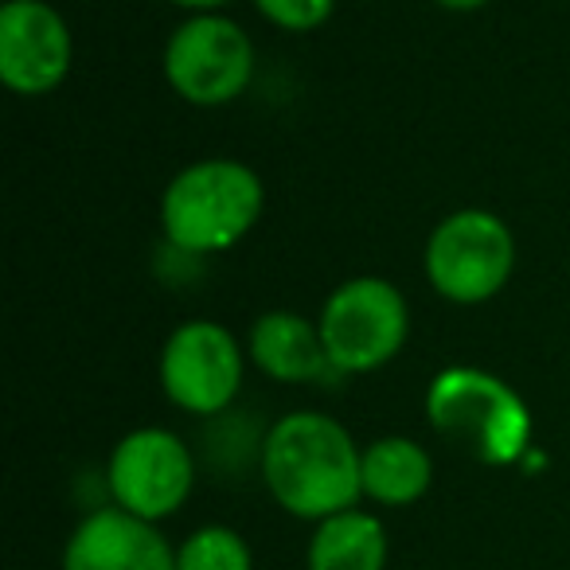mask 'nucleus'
<instances>
[{"label": "nucleus", "mask_w": 570, "mask_h": 570, "mask_svg": "<svg viewBox=\"0 0 570 570\" xmlns=\"http://www.w3.org/2000/svg\"><path fill=\"white\" fill-rule=\"evenodd\" d=\"M364 450L352 442L344 422L321 411H294L266 430L258 450L262 481L269 497L297 520H328L356 508Z\"/></svg>", "instance_id": "f257e3e1"}, {"label": "nucleus", "mask_w": 570, "mask_h": 570, "mask_svg": "<svg viewBox=\"0 0 570 570\" xmlns=\"http://www.w3.org/2000/svg\"><path fill=\"white\" fill-rule=\"evenodd\" d=\"M266 188L243 160L204 157L168 180L160 196L165 238L184 254H223L238 246L262 219Z\"/></svg>", "instance_id": "f03ea898"}, {"label": "nucleus", "mask_w": 570, "mask_h": 570, "mask_svg": "<svg viewBox=\"0 0 570 570\" xmlns=\"http://www.w3.org/2000/svg\"><path fill=\"white\" fill-rule=\"evenodd\" d=\"M426 419L481 465H515L531 445L528 403L484 367H445L426 391Z\"/></svg>", "instance_id": "7ed1b4c3"}, {"label": "nucleus", "mask_w": 570, "mask_h": 570, "mask_svg": "<svg viewBox=\"0 0 570 570\" xmlns=\"http://www.w3.org/2000/svg\"><path fill=\"white\" fill-rule=\"evenodd\" d=\"M317 325L333 372L367 375L403 352L411 336V309L395 282L364 274L336 285L321 305Z\"/></svg>", "instance_id": "20e7f679"}, {"label": "nucleus", "mask_w": 570, "mask_h": 570, "mask_svg": "<svg viewBox=\"0 0 570 570\" xmlns=\"http://www.w3.org/2000/svg\"><path fill=\"white\" fill-rule=\"evenodd\" d=\"M426 282L453 305H481L497 297L515 269V238L500 215L461 207L445 215L422 250Z\"/></svg>", "instance_id": "39448f33"}, {"label": "nucleus", "mask_w": 570, "mask_h": 570, "mask_svg": "<svg viewBox=\"0 0 570 570\" xmlns=\"http://www.w3.org/2000/svg\"><path fill=\"white\" fill-rule=\"evenodd\" d=\"M165 79L191 106H227L254 79V40L223 12L188 17L165 43Z\"/></svg>", "instance_id": "423d86ee"}, {"label": "nucleus", "mask_w": 570, "mask_h": 570, "mask_svg": "<svg viewBox=\"0 0 570 570\" xmlns=\"http://www.w3.org/2000/svg\"><path fill=\"white\" fill-rule=\"evenodd\" d=\"M243 344L219 321H184L160 348V387L168 403L196 419H215L243 387Z\"/></svg>", "instance_id": "0eeeda50"}, {"label": "nucleus", "mask_w": 570, "mask_h": 570, "mask_svg": "<svg viewBox=\"0 0 570 570\" xmlns=\"http://www.w3.org/2000/svg\"><path fill=\"white\" fill-rule=\"evenodd\" d=\"M191 484H196V458L173 430H134L114 445L106 461V489L114 504L149 523L180 512L191 497Z\"/></svg>", "instance_id": "6e6552de"}, {"label": "nucleus", "mask_w": 570, "mask_h": 570, "mask_svg": "<svg viewBox=\"0 0 570 570\" xmlns=\"http://www.w3.org/2000/svg\"><path fill=\"white\" fill-rule=\"evenodd\" d=\"M75 40L63 12L48 0H9L0 9V79L12 95L43 98L63 87Z\"/></svg>", "instance_id": "1a4fd4ad"}, {"label": "nucleus", "mask_w": 570, "mask_h": 570, "mask_svg": "<svg viewBox=\"0 0 570 570\" xmlns=\"http://www.w3.org/2000/svg\"><path fill=\"white\" fill-rule=\"evenodd\" d=\"M63 570H176L157 523L110 504L82 515L63 547Z\"/></svg>", "instance_id": "9d476101"}, {"label": "nucleus", "mask_w": 570, "mask_h": 570, "mask_svg": "<svg viewBox=\"0 0 570 570\" xmlns=\"http://www.w3.org/2000/svg\"><path fill=\"white\" fill-rule=\"evenodd\" d=\"M250 360L274 383H317L328 364L321 325L294 309H269L250 328Z\"/></svg>", "instance_id": "9b49d317"}, {"label": "nucleus", "mask_w": 570, "mask_h": 570, "mask_svg": "<svg viewBox=\"0 0 570 570\" xmlns=\"http://www.w3.org/2000/svg\"><path fill=\"white\" fill-rule=\"evenodd\" d=\"M360 481L364 497L383 508H406L419 504L434 484V461L414 438L387 434L375 438L360 461Z\"/></svg>", "instance_id": "f8f14e48"}, {"label": "nucleus", "mask_w": 570, "mask_h": 570, "mask_svg": "<svg viewBox=\"0 0 570 570\" xmlns=\"http://www.w3.org/2000/svg\"><path fill=\"white\" fill-rule=\"evenodd\" d=\"M309 570H383L387 567V528L380 515L336 512L313 528L309 551H305Z\"/></svg>", "instance_id": "ddd939ff"}, {"label": "nucleus", "mask_w": 570, "mask_h": 570, "mask_svg": "<svg viewBox=\"0 0 570 570\" xmlns=\"http://www.w3.org/2000/svg\"><path fill=\"white\" fill-rule=\"evenodd\" d=\"M176 570H254V554L235 528L207 523L176 547Z\"/></svg>", "instance_id": "4468645a"}, {"label": "nucleus", "mask_w": 570, "mask_h": 570, "mask_svg": "<svg viewBox=\"0 0 570 570\" xmlns=\"http://www.w3.org/2000/svg\"><path fill=\"white\" fill-rule=\"evenodd\" d=\"M254 9L262 12V20H269L282 32H313L333 17L336 0H254Z\"/></svg>", "instance_id": "2eb2a0df"}, {"label": "nucleus", "mask_w": 570, "mask_h": 570, "mask_svg": "<svg viewBox=\"0 0 570 570\" xmlns=\"http://www.w3.org/2000/svg\"><path fill=\"white\" fill-rule=\"evenodd\" d=\"M168 4H176V9L191 12V17H199V12H219V9H227V4H235V0H168Z\"/></svg>", "instance_id": "dca6fc26"}, {"label": "nucleus", "mask_w": 570, "mask_h": 570, "mask_svg": "<svg viewBox=\"0 0 570 570\" xmlns=\"http://www.w3.org/2000/svg\"><path fill=\"white\" fill-rule=\"evenodd\" d=\"M438 9H450V12H476V9H484L489 0H434Z\"/></svg>", "instance_id": "f3484780"}]
</instances>
